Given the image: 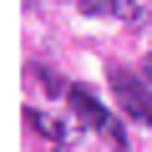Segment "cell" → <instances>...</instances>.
Instances as JSON below:
<instances>
[{
    "label": "cell",
    "mask_w": 152,
    "mask_h": 152,
    "mask_svg": "<svg viewBox=\"0 0 152 152\" xmlns=\"http://www.w3.org/2000/svg\"><path fill=\"white\" fill-rule=\"evenodd\" d=\"M147 81H152V56H147Z\"/></svg>",
    "instance_id": "obj_7"
},
{
    "label": "cell",
    "mask_w": 152,
    "mask_h": 152,
    "mask_svg": "<svg viewBox=\"0 0 152 152\" xmlns=\"http://www.w3.org/2000/svg\"><path fill=\"white\" fill-rule=\"evenodd\" d=\"M41 86H46V91H51V96H71V86H66V81H61V76H56V71H51V66H41Z\"/></svg>",
    "instance_id": "obj_3"
},
{
    "label": "cell",
    "mask_w": 152,
    "mask_h": 152,
    "mask_svg": "<svg viewBox=\"0 0 152 152\" xmlns=\"http://www.w3.org/2000/svg\"><path fill=\"white\" fill-rule=\"evenodd\" d=\"M112 15H122V20H137L142 10H137V0H112Z\"/></svg>",
    "instance_id": "obj_4"
},
{
    "label": "cell",
    "mask_w": 152,
    "mask_h": 152,
    "mask_svg": "<svg viewBox=\"0 0 152 152\" xmlns=\"http://www.w3.org/2000/svg\"><path fill=\"white\" fill-rule=\"evenodd\" d=\"M71 112H76V117H81L86 127H107V122H112V117H107V112L96 107V96H91L86 86H71Z\"/></svg>",
    "instance_id": "obj_2"
},
{
    "label": "cell",
    "mask_w": 152,
    "mask_h": 152,
    "mask_svg": "<svg viewBox=\"0 0 152 152\" xmlns=\"http://www.w3.org/2000/svg\"><path fill=\"white\" fill-rule=\"evenodd\" d=\"M102 5H112V0H81V10H91V15H96Z\"/></svg>",
    "instance_id": "obj_6"
},
{
    "label": "cell",
    "mask_w": 152,
    "mask_h": 152,
    "mask_svg": "<svg viewBox=\"0 0 152 152\" xmlns=\"http://www.w3.org/2000/svg\"><path fill=\"white\" fill-rule=\"evenodd\" d=\"M102 132H107V137H112V147H122V152H127V132H122V122H107V127H102Z\"/></svg>",
    "instance_id": "obj_5"
},
{
    "label": "cell",
    "mask_w": 152,
    "mask_h": 152,
    "mask_svg": "<svg viewBox=\"0 0 152 152\" xmlns=\"http://www.w3.org/2000/svg\"><path fill=\"white\" fill-rule=\"evenodd\" d=\"M112 86H117L122 107H127V112H132L137 122H147V127H152V91H147V86L137 81V76H127V71L117 66V71H112Z\"/></svg>",
    "instance_id": "obj_1"
}]
</instances>
